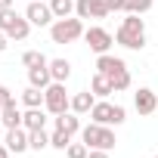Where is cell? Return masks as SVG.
Wrapping results in <instances>:
<instances>
[{"instance_id":"obj_34","label":"cell","mask_w":158,"mask_h":158,"mask_svg":"<svg viewBox=\"0 0 158 158\" xmlns=\"http://www.w3.org/2000/svg\"><path fill=\"white\" fill-rule=\"evenodd\" d=\"M13 6V0H0V10H10Z\"/></svg>"},{"instance_id":"obj_17","label":"cell","mask_w":158,"mask_h":158,"mask_svg":"<svg viewBox=\"0 0 158 158\" xmlns=\"http://www.w3.org/2000/svg\"><path fill=\"white\" fill-rule=\"evenodd\" d=\"M50 74H53V81H68L71 77V62L68 59H50Z\"/></svg>"},{"instance_id":"obj_9","label":"cell","mask_w":158,"mask_h":158,"mask_svg":"<svg viewBox=\"0 0 158 158\" xmlns=\"http://www.w3.org/2000/svg\"><path fill=\"white\" fill-rule=\"evenodd\" d=\"M133 109H136L139 115H152V112H158V93L149 90V87H139V90L133 93Z\"/></svg>"},{"instance_id":"obj_33","label":"cell","mask_w":158,"mask_h":158,"mask_svg":"<svg viewBox=\"0 0 158 158\" xmlns=\"http://www.w3.org/2000/svg\"><path fill=\"white\" fill-rule=\"evenodd\" d=\"M0 158H10V149H6V143L0 146Z\"/></svg>"},{"instance_id":"obj_11","label":"cell","mask_w":158,"mask_h":158,"mask_svg":"<svg viewBox=\"0 0 158 158\" xmlns=\"http://www.w3.org/2000/svg\"><path fill=\"white\" fill-rule=\"evenodd\" d=\"M124 68H127V62L118 59V56H112V53H102V56L96 59V71L106 74V77H112V74H118V71H124Z\"/></svg>"},{"instance_id":"obj_31","label":"cell","mask_w":158,"mask_h":158,"mask_svg":"<svg viewBox=\"0 0 158 158\" xmlns=\"http://www.w3.org/2000/svg\"><path fill=\"white\" fill-rule=\"evenodd\" d=\"M87 158H109V152H106V149H90Z\"/></svg>"},{"instance_id":"obj_35","label":"cell","mask_w":158,"mask_h":158,"mask_svg":"<svg viewBox=\"0 0 158 158\" xmlns=\"http://www.w3.org/2000/svg\"><path fill=\"white\" fill-rule=\"evenodd\" d=\"M152 158H158V155H152Z\"/></svg>"},{"instance_id":"obj_2","label":"cell","mask_w":158,"mask_h":158,"mask_svg":"<svg viewBox=\"0 0 158 158\" xmlns=\"http://www.w3.org/2000/svg\"><path fill=\"white\" fill-rule=\"evenodd\" d=\"M0 31H3L10 40H25L28 31H31V22H28V16H19L10 6V10H0Z\"/></svg>"},{"instance_id":"obj_24","label":"cell","mask_w":158,"mask_h":158,"mask_svg":"<svg viewBox=\"0 0 158 158\" xmlns=\"http://www.w3.org/2000/svg\"><path fill=\"white\" fill-rule=\"evenodd\" d=\"M44 62H50V59H47L44 53H37V50H28V53L22 56V65H25V68H34V65H44Z\"/></svg>"},{"instance_id":"obj_10","label":"cell","mask_w":158,"mask_h":158,"mask_svg":"<svg viewBox=\"0 0 158 158\" xmlns=\"http://www.w3.org/2000/svg\"><path fill=\"white\" fill-rule=\"evenodd\" d=\"M3 143H6V149H10V152H16V155H19V152H25V149H31V146H28V130H25L22 124H19V127H10Z\"/></svg>"},{"instance_id":"obj_16","label":"cell","mask_w":158,"mask_h":158,"mask_svg":"<svg viewBox=\"0 0 158 158\" xmlns=\"http://www.w3.org/2000/svg\"><path fill=\"white\" fill-rule=\"evenodd\" d=\"M112 102H106V99H99L93 109H90V118L96 121V124H106V127H112Z\"/></svg>"},{"instance_id":"obj_30","label":"cell","mask_w":158,"mask_h":158,"mask_svg":"<svg viewBox=\"0 0 158 158\" xmlns=\"http://www.w3.org/2000/svg\"><path fill=\"white\" fill-rule=\"evenodd\" d=\"M10 99H13V93H10L3 84H0V106H3V102H10Z\"/></svg>"},{"instance_id":"obj_25","label":"cell","mask_w":158,"mask_h":158,"mask_svg":"<svg viewBox=\"0 0 158 158\" xmlns=\"http://www.w3.org/2000/svg\"><path fill=\"white\" fill-rule=\"evenodd\" d=\"M109 81H112V87H115V93H118V90H127V87H130V71L124 68V71H118V74H112Z\"/></svg>"},{"instance_id":"obj_22","label":"cell","mask_w":158,"mask_h":158,"mask_svg":"<svg viewBox=\"0 0 158 158\" xmlns=\"http://www.w3.org/2000/svg\"><path fill=\"white\" fill-rule=\"evenodd\" d=\"M28 146H31V149H37V152H40V149H47V146H50V133H47L44 127H40V130H28Z\"/></svg>"},{"instance_id":"obj_28","label":"cell","mask_w":158,"mask_h":158,"mask_svg":"<svg viewBox=\"0 0 158 158\" xmlns=\"http://www.w3.org/2000/svg\"><path fill=\"white\" fill-rule=\"evenodd\" d=\"M124 121H127V109H124V106H118V102H115V109H112V124H115V127H118V124H124Z\"/></svg>"},{"instance_id":"obj_32","label":"cell","mask_w":158,"mask_h":158,"mask_svg":"<svg viewBox=\"0 0 158 158\" xmlns=\"http://www.w3.org/2000/svg\"><path fill=\"white\" fill-rule=\"evenodd\" d=\"M6 40H10V37H6L3 31H0V53H3V50H6Z\"/></svg>"},{"instance_id":"obj_15","label":"cell","mask_w":158,"mask_h":158,"mask_svg":"<svg viewBox=\"0 0 158 158\" xmlns=\"http://www.w3.org/2000/svg\"><path fill=\"white\" fill-rule=\"evenodd\" d=\"M93 106H96L93 90H84V93H74V96H71V112H74V115H90Z\"/></svg>"},{"instance_id":"obj_3","label":"cell","mask_w":158,"mask_h":158,"mask_svg":"<svg viewBox=\"0 0 158 158\" xmlns=\"http://www.w3.org/2000/svg\"><path fill=\"white\" fill-rule=\"evenodd\" d=\"M81 139L90 146V149H106V152H112L115 149V130L112 127H106V124H87V127H81Z\"/></svg>"},{"instance_id":"obj_12","label":"cell","mask_w":158,"mask_h":158,"mask_svg":"<svg viewBox=\"0 0 158 158\" xmlns=\"http://www.w3.org/2000/svg\"><path fill=\"white\" fill-rule=\"evenodd\" d=\"M28 84H31V87H37V90H47V87L53 84V74H50V62L28 68Z\"/></svg>"},{"instance_id":"obj_23","label":"cell","mask_w":158,"mask_h":158,"mask_svg":"<svg viewBox=\"0 0 158 158\" xmlns=\"http://www.w3.org/2000/svg\"><path fill=\"white\" fill-rule=\"evenodd\" d=\"M50 146L65 152V149L71 146V133H65V130H59V127H56V130H53V136H50Z\"/></svg>"},{"instance_id":"obj_29","label":"cell","mask_w":158,"mask_h":158,"mask_svg":"<svg viewBox=\"0 0 158 158\" xmlns=\"http://www.w3.org/2000/svg\"><path fill=\"white\" fill-rule=\"evenodd\" d=\"M112 13H127V0H106Z\"/></svg>"},{"instance_id":"obj_19","label":"cell","mask_w":158,"mask_h":158,"mask_svg":"<svg viewBox=\"0 0 158 158\" xmlns=\"http://www.w3.org/2000/svg\"><path fill=\"white\" fill-rule=\"evenodd\" d=\"M90 90H93V96H102V99H106L109 93H115V87H112V81H109L106 74H99V71L93 74V81H90Z\"/></svg>"},{"instance_id":"obj_21","label":"cell","mask_w":158,"mask_h":158,"mask_svg":"<svg viewBox=\"0 0 158 158\" xmlns=\"http://www.w3.org/2000/svg\"><path fill=\"white\" fill-rule=\"evenodd\" d=\"M22 102H25L28 109H40V106H44V90H37V87L28 84V90L22 93Z\"/></svg>"},{"instance_id":"obj_14","label":"cell","mask_w":158,"mask_h":158,"mask_svg":"<svg viewBox=\"0 0 158 158\" xmlns=\"http://www.w3.org/2000/svg\"><path fill=\"white\" fill-rule=\"evenodd\" d=\"M22 127L25 130H40V127H47V109L40 106V109H28L25 115H22Z\"/></svg>"},{"instance_id":"obj_5","label":"cell","mask_w":158,"mask_h":158,"mask_svg":"<svg viewBox=\"0 0 158 158\" xmlns=\"http://www.w3.org/2000/svg\"><path fill=\"white\" fill-rule=\"evenodd\" d=\"M44 109H47L50 115H62V112L71 109V96L65 93V84H62V81H53V84L44 90Z\"/></svg>"},{"instance_id":"obj_13","label":"cell","mask_w":158,"mask_h":158,"mask_svg":"<svg viewBox=\"0 0 158 158\" xmlns=\"http://www.w3.org/2000/svg\"><path fill=\"white\" fill-rule=\"evenodd\" d=\"M0 124H3L6 130H10V127H19V124H22V112H19L16 99H10V102H3V106H0Z\"/></svg>"},{"instance_id":"obj_1","label":"cell","mask_w":158,"mask_h":158,"mask_svg":"<svg viewBox=\"0 0 158 158\" xmlns=\"http://www.w3.org/2000/svg\"><path fill=\"white\" fill-rule=\"evenodd\" d=\"M115 40L127 50H143L146 47V22L136 13H127V19L121 22V28L115 31Z\"/></svg>"},{"instance_id":"obj_18","label":"cell","mask_w":158,"mask_h":158,"mask_svg":"<svg viewBox=\"0 0 158 158\" xmlns=\"http://www.w3.org/2000/svg\"><path fill=\"white\" fill-rule=\"evenodd\" d=\"M56 127H59V130H65V133H71V136H74V133H77V130H81V118H77V115H74V112H71V115H68V112H62V115H56Z\"/></svg>"},{"instance_id":"obj_26","label":"cell","mask_w":158,"mask_h":158,"mask_svg":"<svg viewBox=\"0 0 158 158\" xmlns=\"http://www.w3.org/2000/svg\"><path fill=\"white\" fill-rule=\"evenodd\" d=\"M65 155H68V158H87V155H90V146H87L84 139H81V143H71V146L65 149Z\"/></svg>"},{"instance_id":"obj_6","label":"cell","mask_w":158,"mask_h":158,"mask_svg":"<svg viewBox=\"0 0 158 158\" xmlns=\"http://www.w3.org/2000/svg\"><path fill=\"white\" fill-rule=\"evenodd\" d=\"M84 40L90 44V50L96 53V56H102V53H109L112 50V44H115V37L106 31V28H99V25H93V28H87L84 31Z\"/></svg>"},{"instance_id":"obj_4","label":"cell","mask_w":158,"mask_h":158,"mask_svg":"<svg viewBox=\"0 0 158 158\" xmlns=\"http://www.w3.org/2000/svg\"><path fill=\"white\" fill-rule=\"evenodd\" d=\"M50 37H53V44H74L77 37H84V25H81V19H56L53 25H50Z\"/></svg>"},{"instance_id":"obj_8","label":"cell","mask_w":158,"mask_h":158,"mask_svg":"<svg viewBox=\"0 0 158 158\" xmlns=\"http://www.w3.org/2000/svg\"><path fill=\"white\" fill-rule=\"evenodd\" d=\"M25 16H28V22L31 25H37V28H44V25H53V10H50V3H37V0H31L28 3V10H25Z\"/></svg>"},{"instance_id":"obj_20","label":"cell","mask_w":158,"mask_h":158,"mask_svg":"<svg viewBox=\"0 0 158 158\" xmlns=\"http://www.w3.org/2000/svg\"><path fill=\"white\" fill-rule=\"evenodd\" d=\"M50 10L56 19H68L74 13V0H50Z\"/></svg>"},{"instance_id":"obj_27","label":"cell","mask_w":158,"mask_h":158,"mask_svg":"<svg viewBox=\"0 0 158 158\" xmlns=\"http://www.w3.org/2000/svg\"><path fill=\"white\" fill-rule=\"evenodd\" d=\"M155 3V0H127V13H136V16H143L149 6Z\"/></svg>"},{"instance_id":"obj_7","label":"cell","mask_w":158,"mask_h":158,"mask_svg":"<svg viewBox=\"0 0 158 158\" xmlns=\"http://www.w3.org/2000/svg\"><path fill=\"white\" fill-rule=\"evenodd\" d=\"M74 13L77 19H106L112 10L106 0H74Z\"/></svg>"}]
</instances>
